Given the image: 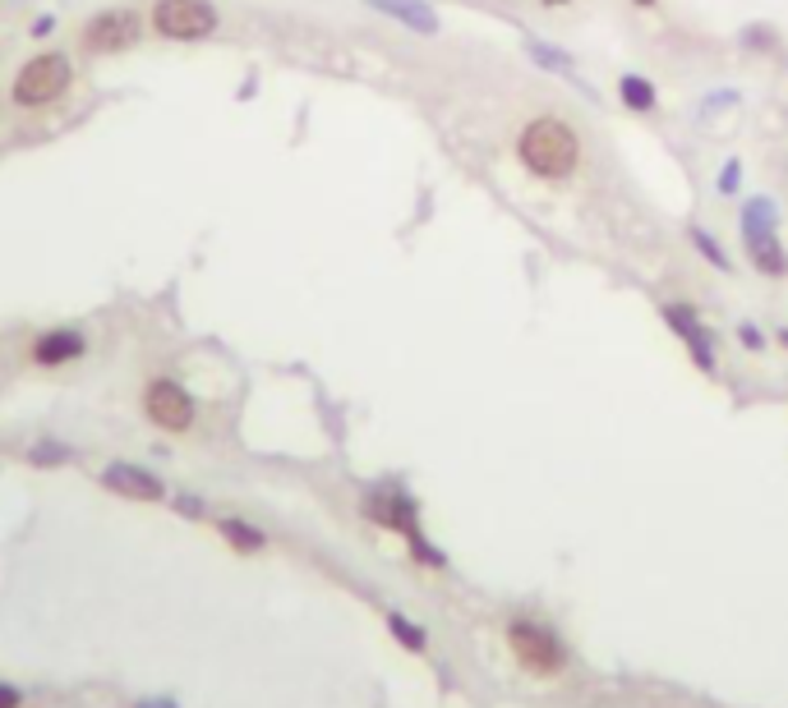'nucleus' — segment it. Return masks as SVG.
Returning a JSON list of instances; mask_svg holds the SVG:
<instances>
[{
    "instance_id": "nucleus-27",
    "label": "nucleus",
    "mask_w": 788,
    "mask_h": 708,
    "mask_svg": "<svg viewBox=\"0 0 788 708\" xmlns=\"http://www.w3.org/2000/svg\"><path fill=\"white\" fill-rule=\"evenodd\" d=\"M637 5H655V0H637Z\"/></svg>"
},
{
    "instance_id": "nucleus-12",
    "label": "nucleus",
    "mask_w": 788,
    "mask_h": 708,
    "mask_svg": "<svg viewBox=\"0 0 788 708\" xmlns=\"http://www.w3.org/2000/svg\"><path fill=\"white\" fill-rule=\"evenodd\" d=\"M364 510L378 520V524H388V529H401L406 539H415L420 529H415V502L411 497H401V493H374L370 502H364Z\"/></svg>"
},
{
    "instance_id": "nucleus-9",
    "label": "nucleus",
    "mask_w": 788,
    "mask_h": 708,
    "mask_svg": "<svg viewBox=\"0 0 788 708\" xmlns=\"http://www.w3.org/2000/svg\"><path fill=\"white\" fill-rule=\"evenodd\" d=\"M102 488L115 497H129V502H162L166 497V483L152 475L143 465H129V460H115L102 469Z\"/></svg>"
},
{
    "instance_id": "nucleus-4",
    "label": "nucleus",
    "mask_w": 788,
    "mask_h": 708,
    "mask_svg": "<svg viewBox=\"0 0 788 708\" xmlns=\"http://www.w3.org/2000/svg\"><path fill=\"white\" fill-rule=\"evenodd\" d=\"M217 28V0H152L148 5V33L162 42H208Z\"/></svg>"
},
{
    "instance_id": "nucleus-24",
    "label": "nucleus",
    "mask_w": 788,
    "mask_h": 708,
    "mask_svg": "<svg viewBox=\"0 0 788 708\" xmlns=\"http://www.w3.org/2000/svg\"><path fill=\"white\" fill-rule=\"evenodd\" d=\"M134 708H176V699H139Z\"/></svg>"
},
{
    "instance_id": "nucleus-15",
    "label": "nucleus",
    "mask_w": 788,
    "mask_h": 708,
    "mask_svg": "<svg viewBox=\"0 0 788 708\" xmlns=\"http://www.w3.org/2000/svg\"><path fill=\"white\" fill-rule=\"evenodd\" d=\"M687 240L697 244V253H701L705 263H715L720 271H734V258H728V253L720 249V240H715V235H710L705 226H691V230H687Z\"/></svg>"
},
{
    "instance_id": "nucleus-3",
    "label": "nucleus",
    "mask_w": 788,
    "mask_h": 708,
    "mask_svg": "<svg viewBox=\"0 0 788 708\" xmlns=\"http://www.w3.org/2000/svg\"><path fill=\"white\" fill-rule=\"evenodd\" d=\"M148 37V18L129 5H107L98 14H88L74 42H79V55H121L134 51Z\"/></svg>"
},
{
    "instance_id": "nucleus-2",
    "label": "nucleus",
    "mask_w": 788,
    "mask_h": 708,
    "mask_svg": "<svg viewBox=\"0 0 788 708\" xmlns=\"http://www.w3.org/2000/svg\"><path fill=\"white\" fill-rule=\"evenodd\" d=\"M74 84H79V69H74L70 51H37L10 78V106L14 111H51L74 92Z\"/></svg>"
},
{
    "instance_id": "nucleus-17",
    "label": "nucleus",
    "mask_w": 788,
    "mask_h": 708,
    "mask_svg": "<svg viewBox=\"0 0 788 708\" xmlns=\"http://www.w3.org/2000/svg\"><path fill=\"white\" fill-rule=\"evenodd\" d=\"M70 456H74V451H70V446H61V442H42V446H33V451H28V460H33V465H61V460H70Z\"/></svg>"
},
{
    "instance_id": "nucleus-11",
    "label": "nucleus",
    "mask_w": 788,
    "mask_h": 708,
    "mask_svg": "<svg viewBox=\"0 0 788 708\" xmlns=\"http://www.w3.org/2000/svg\"><path fill=\"white\" fill-rule=\"evenodd\" d=\"M364 5L397 18V24H406L411 33H425V37H434L438 28H443V18H438V10L429 5V0H364Z\"/></svg>"
},
{
    "instance_id": "nucleus-18",
    "label": "nucleus",
    "mask_w": 788,
    "mask_h": 708,
    "mask_svg": "<svg viewBox=\"0 0 788 708\" xmlns=\"http://www.w3.org/2000/svg\"><path fill=\"white\" fill-rule=\"evenodd\" d=\"M388 625H392V635H397L401 644H406V648H425V631H415V625H411L406 617H397V612H392V617H388Z\"/></svg>"
},
{
    "instance_id": "nucleus-1",
    "label": "nucleus",
    "mask_w": 788,
    "mask_h": 708,
    "mask_svg": "<svg viewBox=\"0 0 788 708\" xmlns=\"http://www.w3.org/2000/svg\"><path fill=\"white\" fill-rule=\"evenodd\" d=\"M516 156H522V166L535 180L559 185L581 162V139H576V129L567 121H559V115H540V121H530L516 134Z\"/></svg>"
},
{
    "instance_id": "nucleus-16",
    "label": "nucleus",
    "mask_w": 788,
    "mask_h": 708,
    "mask_svg": "<svg viewBox=\"0 0 788 708\" xmlns=\"http://www.w3.org/2000/svg\"><path fill=\"white\" fill-rule=\"evenodd\" d=\"M526 51L535 55V61H545V69H553V74H567V69H572L567 55L553 51V47H545V42H526Z\"/></svg>"
},
{
    "instance_id": "nucleus-25",
    "label": "nucleus",
    "mask_w": 788,
    "mask_h": 708,
    "mask_svg": "<svg viewBox=\"0 0 788 708\" xmlns=\"http://www.w3.org/2000/svg\"><path fill=\"white\" fill-rule=\"evenodd\" d=\"M540 5H549V10H559V5H572V0H540Z\"/></svg>"
},
{
    "instance_id": "nucleus-6",
    "label": "nucleus",
    "mask_w": 788,
    "mask_h": 708,
    "mask_svg": "<svg viewBox=\"0 0 788 708\" xmlns=\"http://www.w3.org/2000/svg\"><path fill=\"white\" fill-rule=\"evenodd\" d=\"M143 415L162 432H189L199 419V401L189 396V387L176 378H152L143 387Z\"/></svg>"
},
{
    "instance_id": "nucleus-5",
    "label": "nucleus",
    "mask_w": 788,
    "mask_h": 708,
    "mask_svg": "<svg viewBox=\"0 0 788 708\" xmlns=\"http://www.w3.org/2000/svg\"><path fill=\"white\" fill-rule=\"evenodd\" d=\"M742 244H747V258L761 277H788V249L779 244V212L775 199H752L742 212Z\"/></svg>"
},
{
    "instance_id": "nucleus-19",
    "label": "nucleus",
    "mask_w": 788,
    "mask_h": 708,
    "mask_svg": "<svg viewBox=\"0 0 788 708\" xmlns=\"http://www.w3.org/2000/svg\"><path fill=\"white\" fill-rule=\"evenodd\" d=\"M742 42H747V47H756V51H775V47H779V37H775V28H771V24H752V28L742 33Z\"/></svg>"
},
{
    "instance_id": "nucleus-22",
    "label": "nucleus",
    "mask_w": 788,
    "mask_h": 708,
    "mask_svg": "<svg viewBox=\"0 0 788 708\" xmlns=\"http://www.w3.org/2000/svg\"><path fill=\"white\" fill-rule=\"evenodd\" d=\"M176 510H185L189 520H199V516H203V502H199V497H189V493H180V497H176Z\"/></svg>"
},
{
    "instance_id": "nucleus-14",
    "label": "nucleus",
    "mask_w": 788,
    "mask_h": 708,
    "mask_svg": "<svg viewBox=\"0 0 788 708\" xmlns=\"http://www.w3.org/2000/svg\"><path fill=\"white\" fill-rule=\"evenodd\" d=\"M217 534H222V539H226L230 547H236V553H259V547L267 543L259 524H249V520H236V516L217 520Z\"/></svg>"
},
{
    "instance_id": "nucleus-23",
    "label": "nucleus",
    "mask_w": 788,
    "mask_h": 708,
    "mask_svg": "<svg viewBox=\"0 0 788 708\" xmlns=\"http://www.w3.org/2000/svg\"><path fill=\"white\" fill-rule=\"evenodd\" d=\"M18 704H24V695H18L14 685H5V681H0V708H18Z\"/></svg>"
},
{
    "instance_id": "nucleus-26",
    "label": "nucleus",
    "mask_w": 788,
    "mask_h": 708,
    "mask_svg": "<svg viewBox=\"0 0 788 708\" xmlns=\"http://www.w3.org/2000/svg\"><path fill=\"white\" fill-rule=\"evenodd\" d=\"M779 345H784V350H788V327H779Z\"/></svg>"
},
{
    "instance_id": "nucleus-8",
    "label": "nucleus",
    "mask_w": 788,
    "mask_h": 708,
    "mask_svg": "<svg viewBox=\"0 0 788 708\" xmlns=\"http://www.w3.org/2000/svg\"><path fill=\"white\" fill-rule=\"evenodd\" d=\"M664 323L691 350V359H697L701 372H715V337H710V327L697 318V308H691V304H668L664 308Z\"/></svg>"
},
{
    "instance_id": "nucleus-20",
    "label": "nucleus",
    "mask_w": 788,
    "mask_h": 708,
    "mask_svg": "<svg viewBox=\"0 0 788 708\" xmlns=\"http://www.w3.org/2000/svg\"><path fill=\"white\" fill-rule=\"evenodd\" d=\"M738 185H742V162L738 156H728L724 170H720V193H738Z\"/></svg>"
},
{
    "instance_id": "nucleus-13",
    "label": "nucleus",
    "mask_w": 788,
    "mask_h": 708,
    "mask_svg": "<svg viewBox=\"0 0 788 708\" xmlns=\"http://www.w3.org/2000/svg\"><path fill=\"white\" fill-rule=\"evenodd\" d=\"M618 102H623L627 111L650 115V111H660V92H655V84H650V78H641V74H623V78H618Z\"/></svg>"
},
{
    "instance_id": "nucleus-21",
    "label": "nucleus",
    "mask_w": 788,
    "mask_h": 708,
    "mask_svg": "<svg viewBox=\"0 0 788 708\" xmlns=\"http://www.w3.org/2000/svg\"><path fill=\"white\" fill-rule=\"evenodd\" d=\"M738 341H742V345H752V350H761V345H765L761 327H752V323H738Z\"/></svg>"
},
{
    "instance_id": "nucleus-10",
    "label": "nucleus",
    "mask_w": 788,
    "mask_h": 708,
    "mask_svg": "<svg viewBox=\"0 0 788 708\" xmlns=\"http://www.w3.org/2000/svg\"><path fill=\"white\" fill-rule=\"evenodd\" d=\"M508 640H512L516 658H522L530 672H559L563 648H559V640H553L549 631H540V625H530V621H512Z\"/></svg>"
},
{
    "instance_id": "nucleus-7",
    "label": "nucleus",
    "mask_w": 788,
    "mask_h": 708,
    "mask_svg": "<svg viewBox=\"0 0 788 708\" xmlns=\"http://www.w3.org/2000/svg\"><path fill=\"white\" fill-rule=\"evenodd\" d=\"M84 354H88V337L79 327H70V323L42 327L33 337V345H28V359L37 368H65V364H79Z\"/></svg>"
}]
</instances>
